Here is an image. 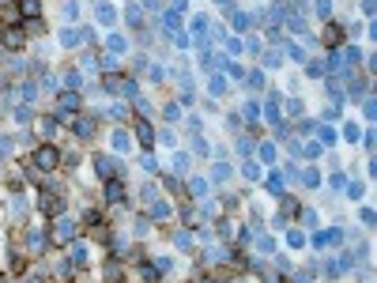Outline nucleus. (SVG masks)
Masks as SVG:
<instances>
[{
    "instance_id": "nucleus-41",
    "label": "nucleus",
    "mask_w": 377,
    "mask_h": 283,
    "mask_svg": "<svg viewBox=\"0 0 377 283\" xmlns=\"http://www.w3.org/2000/svg\"><path fill=\"white\" fill-rule=\"evenodd\" d=\"M302 181H306V185H309V189H313V185H321V178H317V170H306V174H302Z\"/></svg>"
},
{
    "instance_id": "nucleus-27",
    "label": "nucleus",
    "mask_w": 377,
    "mask_h": 283,
    "mask_svg": "<svg viewBox=\"0 0 377 283\" xmlns=\"http://www.w3.org/2000/svg\"><path fill=\"white\" fill-rule=\"evenodd\" d=\"M60 42L64 45H79V30H60Z\"/></svg>"
},
{
    "instance_id": "nucleus-7",
    "label": "nucleus",
    "mask_w": 377,
    "mask_h": 283,
    "mask_svg": "<svg viewBox=\"0 0 377 283\" xmlns=\"http://www.w3.org/2000/svg\"><path fill=\"white\" fill-rule=\"evenodd\" d=\"M94 15H98V23H102V26L117 23V8H113V4H98V8H94Z\"/></svg>"
},
{
    "instance_id": "nucleus-25",
    "label": "nucleus",
    "mask_w": 377,
    "mask_h": 283,
    "mask_svg": "<svg viewBox=\"0 0 377 283\" xmlns=\"http://www.w3.org/2000/svg\"><path fill=\"white\" fill-rule=\"evenodd\" d=\"M163 23H166V30H178V26H181V15H178V11H166Z\"/></svg>"
},
{
    "instance_id": "nucleus-26",
    "label": "nucleus",
    "mask_w": 377,
    "mask_h": 283,
    "mask_svg": "<svg viewBox=\"0 0 377 283\" xmlns=\"http://www.w3.org/2000/svg\"><path fill=\"white\" fill-rule=\"evenodd\" d=\"M11 215H15V219H19V215H26V197H15V200H11Z\"/></svg>"
},
{
    "instance_id": "nucleus-37",
    "label": "nucleus",
    "mask_w": 377,
    "mask_h": 283,
    "mask_svg": "<svg viewBox=\"0 0 377 283\" xmlns=\"http://www.w3.org/2000/svg\"><path fill=\"white\" fill-rule=\"evenodd\" d=\"M343 136H347V144H359V125H347V129H343Z\"/></svg>"
},
{
    "instance_id": "nucleus-30",
    "label": "nucleus",
    "mask_w": 377,
    "mask_h": 283,
    "mask_svg": "<svg viewBox=\"0 0 377 283\" xmlns=\"http://www.w3.org/2000/svg\"><path fill=\"white\" fill-rule=\"evenodd\" d=\"M4 45H8V49H19V45H23V34H19V30H11V34L4 38Z\"/></svg>"
},
{
    "instance_id": "nucleus-40",
    "label": "nucleus",
    "mask_w": 377,
    "mask_h": 283,
    "mask_svg": "<svg viewBox=\"0 0 377 283\" xmlns=\"http://www.w3.org/2000/svg\"><path fill=\"white\" fill-rule=\"evenodd\" d=\"M140 166H144V170H147V174H155V170H159V163H155L151 155H144V159H140Z\"/></svg>"
},
{
    "instance_id": "nucleus-36",
    "label": "nucleus",
    "mask_w": 377,
    "mask_h": 283,
    "mask_svg": "<svg viewBox=\"0 0 377 283\" xmlns=\"http://www.w3.org/2000/svg\"><path fill=\"white\" fill-rule=\"evenodd\" d=\"M287 113H291V117H302V98H291V102H287Z\"/></svg>"
},
{
    "instance_id": "nucleus-22",
    "label": "nucleus",
    "mask_w": 377,
    "mask_h": 283,
    "mask_svg": "<svg viewBox=\"0 0 377 283\" xmlns=\"http://www.w3.org/2000/svg\"><path fill=\"white\" fill-rule=\"evenodd\" d=\"M207 91H211V94H223L226 91V79L223 76H211V79H207Z\"/></svg>"
},
{
    "instance_id": "nucleus-43",
    "label": "nucleus",
    "mask_w": 377,
    "mask_h": 283,
    "mask_svg": "<svg viewBox=\"0 0 377 283\" xmlns=\"http://www.w3.org/2000/svg\"><path fill=\"white\" fill-rule=\"evenodd\" d=\"M245 117H249V121H260V106L249 102V106H245Z\"/></svg>"
},
{
    "instance_id": "nucleus-20",
    "label": "nucleus",
    "mask_w": 377,
    "mask_h": 283,
    "mask_svg": "<svg viewBox=\"0 0 377 283\" xmlns=\"http://www.w3.org/2000/svg\"><path fill=\"white\" fill-rule=\"evenodd\" d=\"M188 189H192V197H207V181L204 178H192V181H188Z\"/></svg>"
},
{
    "instance_id": "nucleus-5",
    "label": "nucleus",
    "mask_w": 377,
    "mask_h": 283,
    "mask_svg": "<svg viewBox=\"0 0 377 283\" xmlns=\"http://www.w3.org/2000/svg\"><path fill=\"white\" fill-rule=\"evenodd\" d=\"M125 200V189H121V181L106 178V204H121Z\"/></svg>"
},
{
    "instance_id": "nucleus-18",
    "label": "nucleus",
    "mask_w": 377,
    "mask_h": 283,
    "mask_svg": "<svg viewBox=\"0 0 377 283\" xmlns=\"http://www.w3.org/2000/svg\"><path fill=\"white\" fill-rule=\"evenodd\" d=\"M287 246H291V249H302V246H306L302 231H294V227H291V231H287Z\"/></svg>"
},
{
    "instance_id": "nucleus-34",
    "label": "nucleus",
    "mask_w": 377,
    "mask_h": 283,
    "mask_svg": "<svg viewBox=\"0 0 377 283\" xmlns=\"http://www.w3.org/2000/svg\"><path fill=\"white\" fill-rule=\"evenodd\" d=\"M30 117H34V113H30V106H19V110H15V121H19V125H26Z\"/></svg>"
},
{
    "instance_id": "nucleus-52",
    "label": "nucleus",
    "mask_w": 377,
    "mask_h": 283,
    "mask_svg": "<svg viewBox=\"0 0 377 283\" xmlns=\"http://www.w3.org/2000/svg\"><path fill=\"white\" fill-rule=\"evenodd\" d=\"M136 231H140V234H144V238H147V231H151V223H147L144 215H140V219H136Z\"/></svg>"
},
{
    "instance_id": "nucleus-9",
    "label": "nucleus",
    "mask_w": 377,
    "mask_h": 283,
    "mask_svg": "<svg viewBox=\"0 0 377 283\" xmlns=\"http://www.w3.org/2000/svg\"><path fill=\"white\" fill-rule=\"evenodd\" d=\"M136 136H140V144H144V151H147V147H155V129L147 125V121H140V125H136Z\"/></svg>"
},
{
    "instance_id": "nucleus-53",
    "label": "nucleus",
    "mask_w": 377,
    "mask_h": 283,
    "mask_svg": "<svg viewBox=\"0 0 377 283\" xmlns=\"http://www.w3.org/2000/svg\"><path fill=\"white\" fill-rule=\"evenodd\" d=\"M185 8H188V0H174V8H170V11H185Z\"/></svg>"
},
{
    "instance_id": "nucleus-3",
    "label": "nucleus",
    "mask_w": 377,
    "mask_h": 283,
    "mask_svg": "<svg viewBox=\"0 0 377 283\" xmlns=\"http://www.w3.org/2000/svg\"><path fill=\"white\" fill-rule=\"evenodd\" d=\"M57 106H60L64 113H76L79 106H83V94H79V91H64V94L57 98Z\"/></svg>"
},
{
    "instance_id": "nucleus-24",
    "label": "nucleus",
    "mask_w": 377,
    "mask_h": 283,
    "mask_svg": "<svg viewBox=\"0 0 377 283\" xmlns=\"http://www.w3.org/2000/svg\"><path fill=\"white\" fill-rule=\"evenodd\" d=\"M113 147H117V151H129V132H113Z\"/></svg>"
},
{
    "instance_id": "nucleus-31",
    "label": "nucleus",
    "mask_w": 377,
    "mask_h": 283,
    "mask_svg": "<svg viewBox=\"0 0 377 283\" xmlns=\"http://www.w3.org/2000/svg\"><path fill=\"white\" fill-rule=\"evenodd\" d=\"M257 155L264 159V163H275V147H272V144H260V151H257Z\"/></svg>"
},
{
    "instance_id": "nucleus-21",
    "label": "nucleus",
    "mask_w": 377,
    "mask_h": 283,
    "mask_svg": "<svg viewBox=\"0 0 377 283\" xmlns=\"http://www.w3.org/2000/svg\"><path fill=\"white\" fill-rule=\"evenodd\" d=\"M343 60H347V64H359V60H362V49H359V45H347V49H343Z\"/></svg>"
},
{
    "instance_id": "nucleus-39",
    "label": "nucleus",
    "mask_w": 377,
    "mask_h": 283,
    "mask_svg": "<svg viewBox=\"0 0 377 283\" xmlns=\"http://www.w3.org/2000/svg\"><path fill=\"white\" fill-rule=\"evenodd\" d=\"M53 132H57V121L45 117V121H42V136H53Z\"/></svg>"
},
{
    "instance_id": "nucleus-17",
    "label": "nucleus",
    "mask_w": 377,
    "mask_h": 283,
    "mask_svg": "<svg viewBox=\"0 0 377 283\" xmlns=\"http://www.w3.org/2000/svg\"><path fill=\"white\" fill-rule=\"evenodd\" d=\"M106 45H110V53L117 57V53H125V45H129V42H125L121 34H110V42H106Z\"/></svg>"
},
{
    "instance_id": "nucleus-6",
    "label": "nucleus",
    "mask_w": 377,
    "mask_h": 283,
    "mask_svg": "<svg viewBox=\"0 0 377 283\" xmlns=\"http://www.w3.org/2000/svg\"><path fill=\"white\" fill-rule=\"evenodd\" d=\"M42 212L45 215H60V212H64V200L53 197V193H45V197H42Z\"/></svg>"
},
{
    "instance_id": "nucleus-54",
    "label": "nucleus",
    "mask_w": 377,
    "mask_h": 283,
    "mask_svg": "<svg viewBox=\"0 0 377 283\" xmlns=\"http://www.w3.org/2000/svg\"><path fill=\"white\" fill-rule=\"evenodd\" d=\"M215 4H226V0H215Z\"/></svg>"
},
{
    "instance_id": "nucleus-16",
    "label": "nucleus",
    "mask_w": 377,
    "mask_h": 283,
    "mask_svg": "<svg viewBox=\"0 0 377 283\" xmlns=\"http://www.w3.org/2000/svg\"><path fill=\"white\" fill-rule=\"evenodd\" d=\"M166 215H170V204H166V200H155L151 204V219H166Z\"/></svg>"
},
{
    "instance_id": "nucleus-38",
    "label": "nucleus",
    "mask_w": 377,
    "mask_h": 283,
    "mask_svg": "<svg viewBox=\"0 0 377 283\" xmlns=\"http://www.w3.org/2000/svg\"><path fill=\"white\" fill-rule=\"evenodd\" d=\"M325 42H328V45L340 42V26H328V30H325Z\"/></svg>"
},
{
    "instance_id": "nucleus-11",
    "label": "nucleus",
    "mask_w": 377,
    "mask_h": 283,
    "mask_svg": "<svg viewBox=\"0 0 377 283\" xmlns=\"http://www.w3.org/2000/svg\"><path fill=\"white\" fill-rule=\"evenodd\" d=\"M76 136H79V140H91V136H94V121H91V117H79V121H76Z\"/></svg>"
},
{
    "instance_id": "nucleus-44",
    "label": "nucleus",
    "mask_w": 377,
    "mask_h": 283,
    "mask_svg": "<svg viewBox=\"0 0 377 283\" xmlns=\"http://www.w3.org/2000/svg\"><path fill=\"white\" fill-rule=\"evenodd\" d=\"M245 178L257 181V178H260V166H257V163H245Z\"/></svg>"
},
{
    "instance_id": "nucleus-50",
    "label": "nucleus",
    "mask_w": 377,
    "mask_h": 283,
    "mask_svg": "<svg viewBox=\"0 0 377 283\" xmlns=\"http://www.w3.org/2000/svg\"><path fill=\"white\" fill-rule=\"evenodd\" d=\"M309 76H313V79L325 76V64H321V60H313V64H309Z\"/></svg>"
},
{
    "instance_id": "nucleus-23",
    "label": "nucleus",
    "mask_w": 377,
    "mask_h": 283,
    "mask_svg": "<svg viewBox=\"0 0 377 283\" xmlns=\"http://www.w3.org/2000/svg\"><path fill=\"white\" fill-rule=\"evenodd\" d=\"M174 246H178V249H192V238H188V231H178V234H174Z\"/></svg>"
},
{
    "instance_id": "nucleus-56",
    "label": "nucleus",
    "mask_w": 377,
    "mask_h": 283,
    "mask_svg": "<svg viewBox=\"0 0 377 283\" xmlns=\"http://www.w3.org/2000/svg\"><path fill=\"white\" fill-rule=\"evenodd\" d=\"M0 283H4V280H0Z\"/></svg>"
},
{
    "instance_id": "nucleus-47",
    "label": "nucleus",
    "mask_w": 377,
    "mask_h": 283,
    "mask_svg": "<svg viewBox=\"0 0 377 283\" xmlns=\"http://www.w3.org/2000/svg\"><path fill=\"white\" fill-rule=\"evenodd\" d=\"M257 246H260V249H264V253H272V249H275V242H272V238H268V234H260V238H257Z\"/></svg>"
},
{
    "instance_id": "nucleus-35",
    "label": "nucleus",
    "mask_w": 377,
    "mask_h": 283,
    "mask_svg": "<svg viewBox=\"0 0 377 283\" xmlns=\"http://www.w3.org/2000/svg\"><path fill=\"white\" fill-rule=\"evenodd\" d=\"M125 113H129V110H125V106H121V102H113L110 110H106V117H117V121H121V117H125Z\"/></svg>"
},
{
    "instance_id": "nucleus-33",
    "label": "nucleus",
    "mask_w": 377,
    "mask_h": 283,
    "mask_svg": "<svg viewBox=\"0 0 377 283\" xmlns=\"http://www.w3.org/2000/svg\"><path fill=\"white\" fill-rule=\"evenodd\" d=\"M249 87H253V91H260V87H264V76H260V72H249Z\"/></svg>"
},
{
    "instance_id": "nucleus-51",
    "label": "nucleus",
    "mask_w": 377,
    "mask_h": 283,
    "mask_svg": "<svg viewBox=\"0 0 377 283\" xmlns=\"http://www.w3.org/2000/svg\"><path fill=\"white\" fill-rule=\"evenodd\" d=\"M347 193H351V200H359V197H362V185H359V181H351V185H347Z\"/></svg>"
},
{
    "instance_id": "nucleus-32",
    "label": "nucleus",
    "mask_w": 377,
    "mask_h": 283,
    "mask_svg": "<svg viewBox=\"0 0 377 283\" xmlns=\"http://www.w3.org/2000/svg\"><path fill=\"white\" fill-rule=\"evenodd\" d=\"M163 113H166V121H178V117H181V106H178V102H166Z\"/></svg>"
},
{
    "instance_id": "nucleus-10",
    "label": "nucleus",
    "mask_w": 377,
    "mask_h": 283,
    "mask_svg": "<svg viewBox=\"0 0 377 283\" xmlns=\"http://www.w3.org/2000/svg\"><path fill=\"white\" fill-rule=\"evenodd\" d=\"M72 261H76L79 268H87V261H91V249H87L83 242H76V246H72Z\"/></svg>"
},
{
    "instance_id": "nucleus-46",
    "label": "nucleus",
    "mask_w": 377,
    "mask_h": 283,
    "mask_svg": "<svg viewBox=\"0 0 377 283\" xmlns=\"http://www.w3.org/2000/svg\"><path fill=\"white\" fill-rule=\"evenodd\" d=\"M321 144L332 147V144H336V132H332V129H321Z\"/></svg>"
},
{
    "instance_id": "nucleus-14",
    "label": "nucleus",
    "mask_w": 377,
    "mask_h": 283,
    "mask_svg": "<svg viewBox=\"0 0 377 283\" xmlns=\"http://www.w3.org/2000/svg\"><path fill=\"white\" fill-rule=\"evenodd\" d=\"M125 19H129V26H144V23H140V19H144V8H140V4H129Z\"/></svg>"
},
{
    "instance_id": "nucleus-15",
    "label": "nucleus",
    "mask_w": 377,
    "mask_h": 283,
    "mask_svg": "<svg viewBox=\"0 0 377 283\" xmlns=\"http://www.w3.org/2000/svg\"><path fill=\"white\" fill-rule=\"evenodd\" d=\"M264 185H268V193H275V197H279V193H283V174H275V170H272Z\"/></svg>"
},
{
    "instance_id": "nucleus-49",
    "label": "nucleus",
    "mask_w": 377,
    "mask_h": 283,
    "mask_svg": "<svg viewBox=\"0 0 377 283\" xmlns=\"http://www.w3.org/2000/svg\"><path fill=\"white\" fill-rule=\"evenodd\" d=\"M287 53H291V60H306V53H302V45H287Z\"/></svg>"
},
{
    "instance_id": "nucleus-4",
    "label": "nucleus",
    "mask_w": 377,
    "mask_h": 283,
    "mask_svg": "<svg viewBox=\"0 0 377 283\" xmlns=\"http://www.w3.org/2000/svg\"><path fill=\"white\" fill-rule=\"evenodd\" d=\"M53 238H57V242H76V223H72V219H57Z\"/></svg>"
},
{
    "instance_id": "nucleus-48",
    "label": "nucleus",
    "mask_w": 377,
    "mask_h": 283,
    "mask_svg": "<svg viewBox=\"0 0 377 283\" xmlns=\"http://www.w3.org/2000/svg\"><path fill=\"white\" fill-rule=\"evenodd\" d=\"M302 155H306V159H317V155H321V144H309V147H302Z\"/></svg>"
},
{
    "instance_id": "nucleus-12",
    "label": "nucleus",
    "mask_w": 377,
    "mask_h": 283,
    "mask_svg": "<svg viewBox=\"0 0 377 283\" xmlns=\"http://www.w3.org/2000/svg\"><path fill=\"white\" fill-rule=\"evenodd\" d=\"M230 23H234V30H245V26L253 23V15H245V11H234V8H230Z\"/></svg>"
},
{
    "instance_id": "nucleus-2",
    "label": "nucleus",
    "mask_w": 377,
    "mask_h": 283,
    "mask_svg": "<svg viewBox=\"0 0 377 283\" xmlns=\"http://www.w3.org/2000/svg\"><path fill=\"white\" fill-rule=\"evenodd\" d=\"M94 170H98V178H117V174H121V166L113 163L110 155H94Z\"/></svg>"
},
{
    "instance_id": "nucleus-19",
    "label": "nucleus",
    "mask_w": 377,
    "mask_h": 283,
    "mask_svg": "<svg viewBox=\"0 0 377 283\" xmlns=\"http://www.w3.org/2000/svg\"><path fill=\"white\" fill-rule=\"evenodd\" d=\"M34 94H38V87L30 83V79H26V83H19V98H23V102H30Z\"/></svg>"
},
{
    "instance_id": "nucleus-45",
    "label": "nucleus",
    "mask_w": 377,
    "mask_h": 283,
    "mask_svg": "<svg viewBox=\"0 0 377 283\" xmlns=\"http://www.w3.org/2000/svg\"><path fill=\"white\" fill-rule=\"evenodd\" d=\"M362 94H366V83H362V79H355V83H351V98H362Z\"/></svg>"
},
{
    "instance_id": "nucleus-55",
    "label": "nucleus",
    "mask_w": 377,
    "mask_h": 283,
    "mask_svg": "<svg viewBox=\"0 0 377 283\" xmlns=\"http://www.w3.org/2000/svg\"><path fill=\"white\" fill-rule=\"evenodd\" d=\"M204 283H215V280H204Z\"/></svg>"
},
{
    "instance_id": "nucleus-13",
    "label": "nucleus",
    "mask_w": 377,
    "mask_h": 283,
    "mask_svg": "<svg viewBox=\"0 0 377 283\" xmlns=\"http://www.w3.org/2000/svg\"><path fill=\"white\" fill-rule=\"evenodd\" d=\"M26 246L34 249V253H38V249H45V234L42 231H26Z\"/></svg>"
},
{
    "instance_id": "nucleus-8",
    "label": "nucleus",
    "mask_w": 377,
    "mask_h": 283,
    "mask_svg": "<svg viewBox=\"0 0 377 283\" xmlns=\"http://www.w3.org/2000/svg\"><path fill=\"white\" fill-rule=\"evenodd\" d=\"M19 15L38 19V15H42V0H19Z\"/></svg>"
},
{
    "instance_id": "nucleus-29",
    "label": "nucleus",
    "mask_w": 377,
    "mask_h": 283,
    "mask_svg": "<svg viewBox=\"0 0 377 283\" xmlns=\"http://www.w3.org/2000/svg\"><path fill=\"white\" fill-rule=\"evenodd\" d=\"M211 178H215V181H226V178H230V166H226V163H219V166L211 170Z\"/></svg>"
},
{
    "instance_id": "nucleus-28",
    "label": "nucleus",
    "mask_w": 377,
    "mask_h": 283,
    "mask_svg": "<svg viewBox=\"0 0 377 283\" xmlns=\"http://www.w3.org/2000/svg\"><path fill=\"white\" fill-rule=\"evenodd\" d=\"M64 83H68L72 91H83V79H79V72H68V76H64Z\"/></svg>"
},
{
    "instance_id": "nucleus-1",
    "label": "nucleus",
    "mask_w": 377,
    "mask_h": 283,
    "mask_svg": "<svg viewBox=\"0 0 377 283\" xmlns=\"http://www.w3.org/2000/svg\"><path fill=\"white\" fill-rule=\"evenodd\" d=\"M57 159H60V155H57V147H53V144H42V147L34 151V163L42 166V170H53V166H57Z\"/></svg>"
},
{
    "instance_id": "nucleus-42",
    "label": "nucleus",
    "mask_w": 377,
    "mask_h": 283,
    "mask_svg": "<svg viewBox=\"0 0 377 283\" xmlns=\"http://www.w3.org/2000/svg\"><path fill=\"white\" fill-rule=\"evenodd\" d=\"M317 15H321V19L332 15V4H328V0H317Z\"/></svg>"
}]
</instances>
